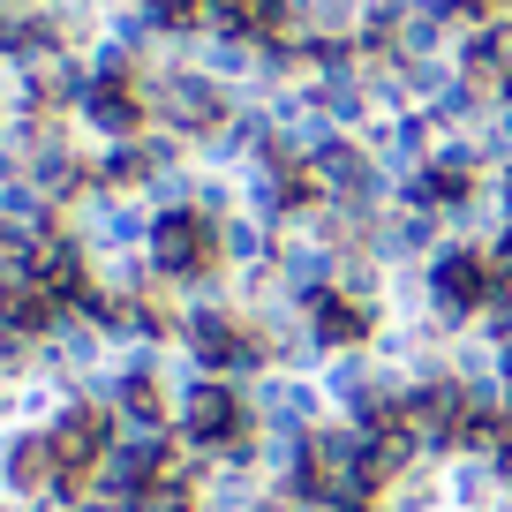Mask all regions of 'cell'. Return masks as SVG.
<instances>
[{
    "label": "cell",
    "mask_w": 512,
    "mask_h": 512,
    "mask_svg": "<svg viewBox=\"0 0 512 512\" xmlns=\"http://www.w3.org/2000/svg\"><path fill=\"white\" fill-rule=\"evenodd\" d=\"M497 287V264L475 249H452L445 264H437V294H445V309H482Z\"/></svg>",
    "instance_id": "1"
},
{
    "label": "cell",
    "mask_w": 512,
    "mask_h": 512,
    "mask_svg": "<svg viewBox=\"0 0 512 512\" xmlns=\"http://www.w3.org/2000/svg\"><path fill=\"white\" fill-rule=\"evenodd\" d=\"M211 256V226L196 219V211H181V219L159 226V264H174V272H196Z\"/></svg>",
    "instance_id": "2"
},
{
    "label": "cell",
    "mask_w": 512,
    "mask_h": 512,
    "mask_svg": "<svg viewBox=\"0 0 512 512\" xmlns=\"http://www.w3.org/2000/svg\"><path fill=\"white\" fill-rule=\"evenodd\" d=\"M189 422H196V437H234V430H241V407L226 400V392H204Z\"/></svg>",
    "instance_id": "3"
},
{
    "label": "cell",
    "mask_w": 512,
    "mask_h": 512,
    "mask_svg": "<svg viewBox=\"0 0 512 512\" xmlns=\"http://www.w3.org/2000/svg\"><path fill=\"white\" fill-rule=\"evenodd\" d=\"M317 332H324V339H362V332H369V309L332 294V302H324V317H317Z\"/></svg>",
    "instance_id": "4"
},
{
    "label": "cell",
    "mask_w": 512,
    "mask_h": 512,
    "mask_svg": "<svg viewBox=\"0 0 512 512\" xmlns=\"http://www.w3.org/2000/svg\"><path fill=\"white\" fill-rule=\"evenodd\" d=\"M497 279H512V226H505V241H497Z\"/></svg>",
    "instance_id": "5"
}]
</instances>
